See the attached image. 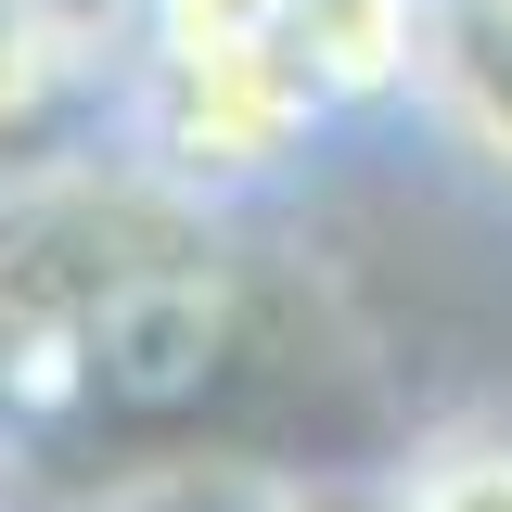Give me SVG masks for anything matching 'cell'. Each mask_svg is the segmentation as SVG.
<instances>
[{"label":"cell","mask_w":512,"mask_h":512,"mask_svg":"<svg viewBox=\"0 0 512 512\" xmlns=\"http://www.w3.org/2000/svg\"><path fill=\"white\" fill-rule=\"evenodd\" d=\"M282 52L308 64L320 103L410 90V64H423V0H295V13H282Z\"/></svg>","instance_id":"3"},{"label":"cell","mask_w":512,"mask_h":512,"mask_svg":"<svg viewBox=\"0 0 512 512\" xmlns=\"http://www.w3.org/2000/svg\"><path fill=\"white\" fill-rule=\"evenodd\" d=\"M320 116L308 64L282 52H192V64H154V154L192 167V180H256L295 154V128Z\"/></svg>","instance_id":"1"},{"label":"cell","mask_w":512,"mask_h":512,"mask_svg":"<svg viewBox=\"0 0 512 512\" xmlns=\"http://www.w3.org/2000/svg\"><path fill=\"white\" fill-rule=\"evenodd\" d=\"M52 77H64V52H52V26H39L26 0H0V128L26 116V103H39Z\"/></svg>","instance_id":"6"},{"label":"cell","mask_w":512,"mask_h":512,"mask_svg":"<svg viewBox=\"0 0 512 512\" xmlns=\"http://www.w3.org/2000/svg\"><path fill=\"white\" fill-rule=\"evenodd\" d=\"M26 13L52 26V52H64V64H77V52H103L116 26H141V0H26Z\"/></svg>","instance_id":"7"},{"label":"cell","mask_w":512,"mask_h":512,"mask_svg":"<svg viewBox=\"0 0 512 512\" xmlns=\"http://www.w3.org/2000/svg\"><path fill=\"white\" fill-rule=\"evenodd\" d=\"M397 512H512V436H474V448H436L410 474Z\"/></svg>","instance_id":"5"},{"label":"cell","mask_w":512,"mask_h":512,"mask_svg":"<svg viewBox=\"0 0 512 512\" xmlns=\"http://www.w3.org/2000/svg\"><path fill=\"white\" fill-rule=\"evenodd\" d=\"M436 116L512 180V0H423V64Z\"/></svg>","instance_id":"2"},{"label":"cell","mask_w":512,"mask_h":512,"mask_svg":"<svg viewBox=\"0 0 512 512\" xmlns=\"http://www.w3.org/2000/svg\"><path fill=\"white\" fill-rule=\"evenodd\" d=\"M295 0H141L154 26V64H192V52H269Z\"/></svg>","instance_id":"4"}]
</instances>
